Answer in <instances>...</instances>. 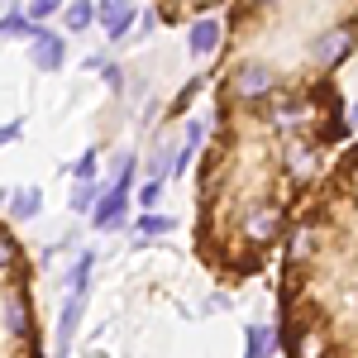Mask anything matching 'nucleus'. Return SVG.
Instances as JSON below:
<instances>
[{"mask_svg": "<svg viewBox=\"0 0 358 358\" xmlns=\"http://www.w3.org/2000/svg\"><path fill=\"white\" fill-rule=\"evenodd\" d=\"M29 62H34L38 72H57V67L67 62L62 34H53V29H34V38H29Z\"/></svg>", "mask_w": 358, "mask_h": 358, "instance_id": "nucleus-4", "label": "nucleus"}, {"mask_svg": "<svg viewBox=\"0 0 358 358\" xmlns=\"http://www.w3.org/2000/svg\"><path fill=\"white\" fill-rule=\"evenodd\" d=\"M172 215H153V210H148V215H138L134 220V234H167V229H172Z\"/></svg>", "mask_w": 358, "mask_h": 358, "instance_id": "nucleus-15", "label": "nucleus"}, {"mask_svg": "<svg viewBox=\"0 0 358 358\" xmlns=\"http://www.w3.org/2000/svg\"><path fill=\"white\" fill-rule=\"evenodd\" d=\"M91 268H96V253H82V258H77V273H72V296H86Z\"/></svg>", "mask_w": 358, "mask_h": 358, "instance_id": "nucleus-16", "label": "nucleus"}, {"mask_svg": "<svg viewBox=\"0 0 358 358\" xmlns=\"http://www.w3.org/2000/svg\"><path fill=\"white\" fill-rule=\"evenodd\" d=\"M96 201H101V187H96V182H86V187L72 192V210H77V215H91V210H96Z\"/></svg>", "mask_w": 358, "mask_h": 358, "instance_id": "nucleus-14", "label": "nucleus"}, {"mask_svg": "<svg viewBox=\"0 0 358 358\" xmlns=\"http://www.w3.org/2000/svg\"><path fill=\"white\" fill-rule=\"evenodd\" d=\"M38 210H43V192H38V187L10 192V220H34Z\"/></svg>", "mask_w": 358, "mask_h": 358, "instance_id": "nucleus-9", "label": "nucleus"}, {"mask_svg": "<svg viewBox=\"0 0 358 358\" xmlns=\"http://www.w3.org/2000/svg\"><path fill=\"white\" fill-rule=\"evenodd\" d=\"M263 344H277V330L248 325V358H263Z\"/></svg>", "mask_w": 358, "mask_h": 358, "instance_id": "nucleus-17", "label": "nucleus"}, {"mask_svg": "<svg viewBox=\"0 0 358 358\" xmlns=\"http://www.w3.org/2000/svg\"><path fill=\"white\" fill-rule=\"evenodd\" d=\"M72 177H77V182H91V177H96V153H82V158H77V163H72Z\"/></svg>", "mask_w": 358, "mask_h": 358, "instance_id": "nucleus-19", "label": "nucleus"}, {"mask_svg": "<svg viewBox=\"0 0 358 358\" xmlns=\"http://www.w3.org/2000/svg\"><path fill=\"white\" fill-rule=\"evenodd\" d=\"M134 20H138V5H129V0H101L96 5V24L106 29V38H124L129 29H134Z\"/></svg>", "mask_w": 358, "mask_h": 358, "instance_id": "nucleus-5", "label": "nucleus"}, {"mask_svg": "<svg viewBox=\"0 0 358 358\" xmlns=\"http://www.w3.org/2000/svg\"><path fill=\"white\" fill-rule=\"evenodd\" d=\"M354 48L358 5H229L192 224L196 263L220 287L268 273L292 215L349 148L334 72Z\"/></svg>", "mask_w": 358, "mask_h": 358, "instance_id": "nucleus-1", "label": "nucleus"}, {"mask_svg": "<svg viewBox=\"0 0 358 358\" xmlns=\"http://www.w3.org/2000/svg\"><path fill=\"white\" fill-rule=\"evenodd\" d=\"M0 34L5 38H34V24L24 20V10H10V15H0Z\"/></svg>", "mask_w": 358, "mask_h": 358, "instance_id": "nucleus-12", "label": "nucleus"}, {"mask_svg": "<svg viewBox=\"0 0 358 358\" xmlns=\"http://www.w3.org/2000/svg\"><path fill=\"white\" fill-rule=\"evenodd\" d=\"M124 201H129L124 192H101V201H96V210H91V220H96V229H110V224H124Z\"/></svg>", "mask_w": 358, "mask_h": 358, "instance_id": "nucleus-8", "label": "nucleus"}, {"mask_svg": "<svg viewBox=\"0 0 358 358\" xmlns=\"http://www.w3.org/2000/svg\"><path fill=\"white\" fill-rule=\"evenodd\" d=\"M277 344L287 358H358V143L325 167L287 224Z\"/></svg>", "mask_w": 358, "mask_h": 358, "instance_id": "nucleus-2", "label": "nucleus"}, {"mask_svg": "<svg viewBox=\"0 0 358 358\" xmlns=\"http://www.w3.org/2000/svg\"><path fill=\"white\" fill-rule=\"evenodd\" d=\"M0 358H48L34 310V263L5 220H0Z\"/></svg>", "mask_w": 358, "mask_h": 358, "instance_id": "nucleus-3", "label": "nucleus"}, {"mask_svg": "<svg viewBox=\"0 0 358 358\" xmlns=\"http://www.w3.org/2000/svg\"><path fill=\"white\" fill-rule=\"evenodd\" d=\"M62 24L72 29V34H82V29L96 24V5L91 0H77V5H62Z\"/></svg>", "mask_w": 358, "mask_h": 358, "instance_id": "nucleus-10", "label": "nucleus"}, {"mask_svg": "<svg viewBox=\"0 0 358 358\" xmlns=\"http://www.w3.org/2000/svg\"><path fill=\"white\" fill-rule=\"evenodd\" d=\"M201 86H206V77H192V82H187L182 91H177V101L167 106V115H172V120H182V110H187V106H192L196 96H201Z\"/></svg>", "mask_w": 358, "mask_h": 358, "instance_id": "nucleus-13", "label": "nucleus"}, {"mask_svg": "<svg viewBox=\"0 0 358 358\" xmlns=\"http://www.w3.org/2000/svg\"><path fill=\"white\" fill-rule=\"evenodd\" d=\"M15 138H20V124H5L0 129V143H15Z\"/></svg>", "mask_w": 358, "mask_h": 358, "instance_id": "nucleus-20", "label": "nucleus"}, {"mask_svg": "<svg viewBox=\"0 0 358 358\" xmlns=\"http://www.w3.org/2000/svg\"><path fill=\"white\" fill-rule=\"evenodd\" d=\"M24 10V20L34 29H43V20H53V15H62V0H34V5H20Z\"/></svg>", "mask_w": 358, "mask_h": 358, "instance_id": "nucleus-11", "label": "nucleus"}, {"mask_svg": "<svg viewBox=\"0 0 358 358\" xmlns=\"http://www.w3.org/2000/svg\"><path fill=\"white\" fill-rule=\"evenodd\" d=\"M215 5L210 0H201V5H182V0H167V5H153L148 15L153 20H163V24H196V20H206Z\"/></svg>", "mask_w": 358, "mask_h": 358, "instance_id": "nucleus-7", "label": "nucleus"}, {"mask_svg": "<svg viewBox=\"0 0 358 358\" xmlns=\"http://www.w3.org/2000/svg\"><path fill=\"white\" fill-rule=\"evenodd\" d=\"M220 43H224V20H220V15H206V20H196V24H192V43H187L192 57H210Z\"/></svg>", "mask_w": 358, "mask_h": 358, "instance_id": "nucleus-6", "label": "nucleus"}, {"mask_svg": "<svg viewBox=\"0 0 358 358\" xmlns=\"http://www.w3.org/2000/svg\"><path fill=\"white\" fill-rule=\"evenodd\" d=\"M158 196H163V182H158V177H148V182H143V187H138V206H148V210H153V206H158Z\"/></svg>", "mask_w": 358, "mask_h": 358, "instance_id": "nucleus-18", "label": "nucleus"}]
</instances>
